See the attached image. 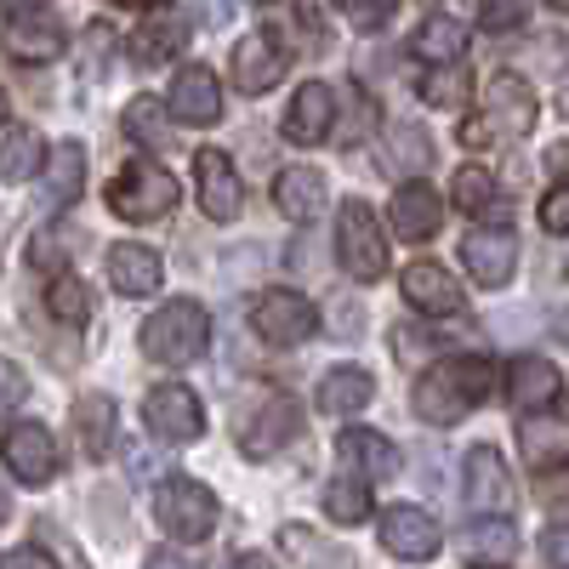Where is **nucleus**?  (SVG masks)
<instances>
[{"label":"nucleus","instance_id":"f257e3e1","mask_svg":"<svg viewBox=\"0 0 569 569\" xmlns=\"http://www.w3.org/2000/svg\"><path fill=\"white\" fill-rule=\"evenodd\" d=\"M490 382H496V365L479 359V353H456L433 370H421V382L410 393V410L427 421V427H456L467 410H479L490 399Z\"/></svg>","mask_w":569,"mask_h":569},{"label":"nucleus","instance_id":"f03ea898","mask_svg":"<svg viewBox=\"0 0 569 569\" xmlns=\"http://www.w3.org/2000/svg\"><path fill=\"white\" fill-rule=\"evenodd\" d=\"M536 126V86L525 74H490L479 86V114L461 126V142H512Z\"/></svg>","mask_w":569,"mask_h":569},{"label":"nucleus","instance_id":"7ed1b4c3","mask_svg":"<svg viewBox=\"0 0 569 569\" xmlns=\"http://www.w3.org/2000/svg\"><path fill=\"white\" fill-rule=\"evenodd\" d=\"M137 342H142V353H149L154 365H166V370L194 365L206 353V342H211V319H206L200 302L177 297V302H166V308H154L149 319H142Z\"/></svg>","mask_w":569,"mask_h":569},{"label":"nucleus","instance_id":"20e7f679","mask_svg":"<svg viewBox=\"0 0 569 569\" xmlns=\"http://www.w3.org/2000/svg\"><path fill=\"white\" fill-rule=\"evenodd\" d=\"M177 200H182L177 177L160 171V166H149V160L114 171V182H109V211L126 217V222H160V217L177 211Z\"/></svg>","mask_w":569,"mask_h":569},{"label":"nucleus","instance_id":"39448f33","mask_svg":"<svg viewBox=\"0 0 569 569\" xmlns=\"http://www.w3.org/2000/svg\"><path fill=\"white\" fill-rule=\"evenodd\" d=\"M297 427H302V416H297V405L284 399V393H251L240 410H233V439H240V450L246 456H273L284 439H297Z\"/></svg>","mask_w":569,"mask_h":569},{"label":"nucleus","instance_id":"423d86ee","mask_svg":"<svg viewBox=\"0 0 569 569\" xmlns=\"http://www.w3.org/2000/svg\"><path fill=\"white\" fill-rule=\"evenodd\" d=\"M337 262L348 268V279L370 284V279H382L388 273V240H382V228H376L370 206L365 200H348L337 211Z\"/></svg>","mask_w":569,"mask_h":569},{"label":"nucleus","instance_id":"0eeeda50","mask_svg":"<svg viewBox=\"0 0 569 569\" xmlns=\"http://www.w3.org/2000/svg\"><path fill=\"white\" fill-rule=\"evenodd\" d=\"M154 518L177 541H206L217 530V496L200 479H166L154 490Z\"/></svg>","mask_w":569,"mask_h":569},{"label":"nucleus","instance_id":"6e6552de","mask_svg":"<svg viewBox=\"0 0 569 569\" xmlns=\"http://www.w3.org/2000/svg\"><path fill=\"white\" fill-rule=\"evenodd\" d=\"M251 325L257 337L273 342V348H297L319 330V308L302 297V291H262L257 308H251Z\"/></svg>","mask_w":569,"mask_h":569},{"label":"nucleus","instance_id":"1a4fd4ad","mask_svg":"<svg viewBox=\"0 0 569 569\" xmlns=\"http://www.w3.org/2000/svg\"><path fill=\"white\" fill-rule=\"evenodd\" d=\"M142 421H149V433L166 439V445H194L206 433V405L182 382H160L149 399H142Z\"/></svg>","mask_w":569,"mask_h":569},{"label":"nucleus","instance_id":"9d476101","mask_svg":"<svg viewBox=\"0 0 569 569\" xmlns=\"http://www.w3.org/2000/svg\"><path fill=\"white\" fill-rule=\"evenodd\" d=\"M0 456H7V467H12V479H18V485H52V479H58V467H63L58 439L46 433L40 421H18V427H7V439H0Z\"/></svg>","mask_w":569,"mask_h":569},{"label":"nucleus","instance_id":"9b49d317","mask_svg":"<svg viewBox=\"0 0 569 569\" xmlns=\"http://www.w3.org/2000/svg\"><path fill=\"white\" fill-rule=\"evenodd\" d=\"M461 262H467V273L485 284V291H501V284L512 279V268H518V233L512 228H467L461 233Z\"/></svg>","mask_w":569,"mask_h":569},{"label":"nucleus","instance_id":"f8f14e48","mask_svg":"<svg viewBox=\"0 0 569 569\" xmlns=\"http://www.w3.org/2000/svg\"><path fill=\"white\" fill-rule=\"evenodd\" d=\"M461 490H467V507H479V518H501L512 507V472H507L496 445H472L467 450Z\"/></svg>","mask_w":569,"mask_h":569},{"label":"nucleus","instance_id":"ddd939ff","mask_svg":"<svg viewBox=\"0 0 569 569\" xmlns=\"http://www.w3.org/2000/svg\"><path fill=\"white\" fill-rule=\"evenodd\" d=\"M376 536H382V547H388L393 558H410V563L439 558V547H445L439 518L421 512V507H388L382 518H376Z\"/></svg>","mask_w":569,"mask_h":569},{"label":"nucleus","instance_id":"4468645a","mask_svg":"<svg viewBox=\"0 0 569 569\" xmlns=\"http://www.w3.org/2000/svg\"><path fill=\"white\" fill-rule=\"evenodd\" d=\"M284 63H291V52H284V46L273 40V29L240 34V46H233V58H228L233 86H240L246 98H262L268 86H279V80H284Z\"/></svg>","mask_w":569,"mask_h":569},{"label":"nucleus","instance_id":"2eb2a0df","mask_svg":"<svg viewBox=\"0 0 569 569\" xmlns=\"http://www.w3.org/2000/svg\"><path fill=\"white\" fill-rule=\"evenodd\" d=\"M194 182H200V211L211 222H233L246 206V188H240V171L222 149H200L194 154Z\"/></svg>","mask_w":569,"mask_h":569},{"label":"nucleus","instance_id":"dca6fc26","mask_svg":"<svg viewBox=\"0 0 569 569\" xmlns=\"http://www.w3.org/2000/svg\"><path fill=\"white\" fill-rule=\"evenodd\" d=\"M330 126H337V91H330L325 80H302L291 109H284V137L313 149V142L330 137Z\"/></svg>","mask_w":569,"mask_h":569},{"label":"nucleus","instance_id":"f3484780","mask_svg":"<svg viewBox=\"0 0 569 569\" xmlns=\"http://www.w3.org/2000/svg\"><path fill=\"white\" fill-rule=\"evenodd\" d=\"M399 284H405V302L421 308V313H433V319L461 313V279L445 262H410Z\"/></svg>","mask_w":569,"mask_h":569},{"label":"nucleus","instance_id":"a211bd4d","mask_svg":"<svg viewBox=\"0 0 569 569\" xmlns=\"http://www.w3.org/2000/svg\"><path fill=\"white\" fill-rule=\"evenodd\" d=\"M393 233L399 240H410V246H421V240H433L439 233V222H445V200H439V188L433 182H405L399 194H393Z\"/></svg>","mask_w":569,"mask_h":569},{"label":"nucleus","instance_id":"6ab92c4d","mask_svg":"<svg viewBox=\"0 0 569 569\" xmlns=\"http://www.w3.org/2000/svg\"><path fill=\"white\" fill-rule=\"evenodd\" d=\"M171 114L182 126H211L222 114V86L206 63H188L177 80H171Z\"/></svg>","mask_w":569,"mask_h":569},{"label":"nucleus","instance_id":"aec40b11","mask_svg":"<svg viewBox=\"0 0 569 569\" xmlns=\"http://www.w3.org/2000/svg\"><path fill=\"white\" fill-rule=\"evenodd\" d=\"M337 456L359 472L365 485H388L393 472H399V450L382 433H370V427H348V433L337 439Z\"/></svg>","mask_w":569,"mask_h":569},{"label":"nucleus","instance_id":"412c9836","mask_svg":"<svg viewBox=\"0 0 569 569\" xmlns=\"http://www.w3.org/2000/svg\"><path fill=\"white\" fill-rule=\"evenodd\" d=\"M0 46H7L12 63H52V58H63L69 34H63L58 18H12V29H7Z\"/></svg>","mask_w":569,"mask_h":569},{"label":"nucleus","instance_id":"4be33fe9","mask_svg":"<svg viewBox=\"0 0 569 569\" xmlns=\"http://www.w3.org/2000/svg\"><path fill=\"white\" fill-rule=\"evenodd\" d=\"M325 171H313V166H284L279 177H273V206L291 217V222H313L319 211H325Z\"/></svg>","mask_w":569,"mask_h":569},{"label":"nucleus","instance_id":"5701e85b","mask_svg":"<svg viewBox=\"0 0 569 569\" xmlns=\"http://www.w3.org/2000/svg\"><path fill=\"white\" fill-rule=\"evenodd\" d=\"M160 279H166V268H160V257L149 246H131V240L109 246V284L120 297H154Z\"/></svg>","mask_w":569,"mask_h":569},{"label":"nucleus","instance_id":"b1692460","mask_svg":"<svg viewBox=\"0 0 569 569\" xmlns=\"http://www.w3.org/2000/svg\"><path fill=\"white\" fill-rule=\"evenodd\" d=\"M512 552H518L512 518H472L461 530V558L479 563V569H501V563H512Z\"/></svg>","mask_w":569,"mask_h":569},{"label":"nucleus","instance_id":"393cba45","mask_svg":"<svg viewBox=\"0 0 569 569\" xmlns=\"http://www.w3.org/2000/svg\"><path fill=\"white\" fill-rule=\"evenodd\" d=\"M507 393H512V405L541 410V405H552V399L563 393V376H558L552 359L525 353V359H512V370H507Z\"/></svg>","mask_w":569,"mask_h":569},{"label":"nucleus","instance_id":"a878e982","mask_svg":"<svg viewBox=\"0 0 569 569\" xmlns=\"http://www.w3.org/2000/svg\"><path fill=\"white\" fill-rule=\"evenodd\" d=\"M370 399H376V382L359 365H337V370L319 376V410L325 416H359Z\"/></svg>","mask_w":569,"mask_h":569},{"label":"nucleus","instance_id":"bb28decb","mask_svg":"<svg viewBox=\"0 0 569 569\" xmlns=\"http://www.w3.org/2000/svg\"><path fill=\"white\" fill-rule=\"evenodd\" d=\"M518 450H525L530 467H563L569 461V421L558 416H525L518 421Z\"/></svg>","mask_w":569,"mask_h":569},{"label":"nucleus","instance_id":"cd10ccee","mask_svg":"<svg viewBox=\"0 0 569 569\" xmlns=\"http://www.w3.org/2000/svg\"><path fill=\"white\" fill-rule=\"evenodd\" d=\"M182 46H188V23L177 12H154V18H142V29L131 34V58L142 69H154V63H171Z\"/></svg>","mask_w":569,"mask_h":569},{"label":"nucleus","instance_id":"c85d7f7f","mask_svg":"<svg viewBox=\"0 0 569 569\" xmlns=\"http://www.w3.org/2000/svg\"><path fill=\"white\" fill-rule=\"evenodd\" d=\"M86 188V149L80 142H58L52 154V171H46V188H40V211H69Z\"/></svg>","mask_w":569,"mask_h":569},{"label":"nucleus","instance_id":"c756f323","mask_svg":"<svg viewBox=\"0 0 569 569\" xmlns=\"http://www.w3.org/2000/svg\"><path fill=\"white\" fill-rule=\"evenodd\" d=\"M74 439H80V450H86L91 461H103V456L114 450V405H109L103 393L74 399Z\"/></svg>","mask_w":569,"mask_h":569},{"label":"nucleus","instance_id":"7c9ffc66","mask_svg":"<svg viewBox=\"0 0 569 569\" xmlns=\"http://www.w3.org/2000/svg\"><path fill=\"white\" fill-rule=\"evenodd\" d=\"M410 52H416L421 63L450 69V63H461V58H467V29H461L456 18H427V23L410 34Z\"/></svg>","mask_w":569,"mask_h":569},{"label":"nucleus","instance_id":"2f4dec72","mask_svg":"<svg viewBox=\"0 0 569 569\" xmlns=\"http://www.w3.org/2000/svg\"><path fill=\"white\" fill-rule=\"evenodd\" d=\"M34 171H46V137L34 126H12L7 137H0V177L29 182Z\"/></svg>","mask_w":569,"mask_h":569},{"label":"nucleus","instance_id":"473e14b6","mask_svg":"<svg viewBox=\"0 0 569 569\" xmlns=\"http://www.w3.org/2000/svg\"><path fill=\"white\" fill-rule=\"evenodd\" d=\"M450 200H456L467 217H485V211H496V200H501L496 171H490V166H461V171H456V182H450Z\"/></svg>","mask_w":569,"mask_h":569},{"label":"nucleus","instance_id":"72a5a7b5","mask_svg":"<svg viewBox=\"0 0 569 569\" xmlns=\"http://www.w3.org/2000/svg\"><path fill=\"white\" fill-rule=\"evenodd\" d=\"M126 137L131 142H142V149H166L171 142V131H166V109L154 103V98H137V103H126Z\"/></svg>","mask_w":569,"mask_h":569},{"label":"nucleus","instance_id":"f704fd0d","mask_svg":"<svg viewBox=\"0 0 569 569\" xmlns=\"http://www.w3.org/2000/svg\"><path fill=\"white\" fill-rule=\"evenodd\" d=\"M325 512L337 518V525H365V518H370V485L365 479H330Z\"/></svg>","mask_w":569,"mask_h":569},{"label":"nucleus","instance_id":"c9c22d12","mask_svg":"<svg viewBox=\"0 0 569 569\" xmlns=\"http://www.w3.org/2000/svg\"><path fill=\"white\" fill-rule=\"evenodd\" d=\"M46 308H52L63 325H86V319H91V291H86V279L58 273V279H52V291H46Z\"/></svg>","mask_w":569,"mask_h":569},{"label":"nucleus","instance_id":"e433bc0d","mask_svg":"<svg viewBox=\"0 0 569 569\" xmlns=\"http://www.w3.org/2000/svg\"><path fill=\"white\" fill-rule=\"evenodd\" d=\"M416 91H421V103H433V109H456V103L467 98V74L450 63V69H439V74H427Z\"/></svg>","mask_w":569,"mask_h":569},{"label":"nucleus","instance_id":"4c0bfd02","mask_svg":"<svg viewBox=\"0 0 569 569\" xmlns=\"http://www.w3.org/2000/svg\"><path fill=\"white\" fill-rule=\"evenodd\" d=\"M337 12H342V18L353 23V29L376 34V29H388V23H393L399 0H337Z\"/></svg>","mask_w":569,"mask_h":569},{"label":"nucleus","instance_id":"58836bf2","mask_svg":"<svg viewBox=\"0 0 569 569\" xmlns=\"http://www.w3.org/2000/svg\"><path fill=\"white\" fill-rule=\"evenodd\" d=\"M479 23H485L490 34L525 29V23H530V0H485V7H479Z\"/></svg>","mask_w":569,"mask_h":569},{"label":"nucleus","instance_id":"ea45409f","mask_svg":"<svg viewBox=\"0 0 569 569\" xmlns=\"http://www.w3.org/2000/svg\"><path fill=\"white\" fill-rule=\"evenodd\" d=\"M393 154H399V166H405V171H421V166H427V154H433V142H427V131H421V126H393Z\"/></svg>","mask_w":569,"mask_h":569},{"label":"nucleus","instance_id":"a19ab883","mask_svg":"<svg viewBox=\"0 0 569 569\" xmlns=\"http://www.w3.org/2000/svg\"><path fill=\"white\" fill-rule=\"evenodd\" d=\"M23 399H29V376L12 359H0V416H12Z\"/></svg>","mask_w":569,"mask_h":569},{"label":"nucleus","instance_id":"79ce46f5","mask_svg":"<svg viewBox=\"0 0 569 569\" xmlns=\"http://www.w3.org/2000/svg\"><path fill=\"white\" fill-rule=\"evenodd\" d=\"M393 348H399V359H405V365H421V359H433V348H439V342L427 337V330L416 337L410 325H399V330H393Z\"/></svg>","mask_w":569,"mask_h":569},{"label":"nucleus","instance_id":"37998d69","mask_svg":"<svg viewBox=\"0 0 569 569\" xmlns=\"http://www.w3.org/2000/svg\"><path fill=\"white\" fill-rule=\"evenodd\" d=\"M541 228L547 233H569V182H558L552 194L541 200Z\"/></svg>","mask_w":569,"mask_h":569},{"label":"nucleus","instance_id":"c03bdc74","mask_svg":"<svg viewBox=\"0 0 569 569\" xmlns=\"http://www.w3.org/2000/svg\"><path fill=\"white\" fill-rule=\"evenodd\" d=\"M541 558H547V569H569V525L541 530Z\"/></svg>","mask_w":569,"mask_h":569},{"label":"nucleus","instance_id":"a18cd8bd","mask_svg":"<svg viewBox=\"0 0 569 569\" xmlns=\"http://www.w3.org/2000/svg\"><path fill=\"white\" fill-rule=\"evenodd\" d=\"M0 569H58L52 552H40V547H12L7 558H0Z\"/></svg>","mask_w":569,"mask_h":569},{"label":"nucleus","instance_id":"49530a36","mask_svg":"<svg viewBox=\"0 0 569 569\" xmlns=\"http://www.w3.org/2000/svg\"><path fill=\"white\" fill-rule=\"evenodd\" d=\"M211 569H279V563L262 558V552H228V558H217Z\"/></svg>","mask_w":569,"mask_h":569},{"label":"nucleus","instance_id":"de8ad7c7","mask_svg":"<svg viewBox=\"0 0 569 569\" xmlns=\"http://www.w3.org/2000/svg\"><path fill=\"white\" fill-rule=\"evenodd\" d=\"M109 46H114V29H91V52H86V69H98V63H109Z\"/></svg>","mask_w":569,"mask_h":569},{"label":"nucleus","instance_id":"09e8293b","mask_svg":"<svg viewBox=\"0 0 569 569\" xmlns=\"http://www.w3.org/2000/svg\"><path fill=\"white\" fill-rule=\"evenodd\" d=\"M330 308H337V330H342V337H353V330L365 325V313H359V302H353V297H342V302H330Z\"/></svg>","mask_w":569,"mask_h":569},{"label":"nucleus","instance_id":"8fccbe9b","mask_svg":"<svg viewBox=\"0 0 569 569\" xmlns=\"http://www.w3.org/2000/svg\"><path fill=\"white\" fill-rule=\"evenodd\" d=\"M142 569H188V558H182V552H171V547H154Z\"/></svg>","mask_w":569,"mask_h":569},{"label":"nucleus","instance_id":"3c124183","mask_svg":"<svg viewBox=\"0 0 569 569\" xmlns=\"http://www.w3.org/2000/svg\"><path fill=\"white\" fill-rule=\"evenodd\" d=\"M0 12L7 18H34V12H46V0H0Z\"/></svg>","mask_w":569,"mask_h":569},{"label":"nucleus","instance_id":"603ef678","mask_svg":"<svg viewBox=\"0 0 569 569\" xmlns=\"http://www.w3.org/2000/svg\"><path fill=\"white\" fill-rule=\"evenodd\" d=\"M547 166L563 171V182H569V142H552V149H547Z\"/></svg>","mask_w":569,"mask_h":569},{"label":"nucleus","instance_id":"864d4df0","mask_svg":"<svg viewBox=\"0 0 569 569\" xmlns=\"http://www.w3.org/2000/svg\"><path fill=\"white\" fill-rule=\"evenodd\" d=\"M194 7H200L206 23H222V18H228V0H194Z\"/></svg>","mask_w":569,"mask_h":569},{"label":"nucleus","instance_id":"5fc2aeb1","mask_svg":"<svg viewBox=\"0 0 569 569\" xmlns=\"http://www.w3.org/2000/svg\"><path fill=\"white\" fill-rule=\"evenodd\" d=\"M109 7H160V0H109Z\"/></svg>","mask_w":569,"mask_h":569},{"label":"nucleus","instance_id":"6e6d98bb","mask_svg":"<svg viewBox=\"0 0 569 569\" xmlns=\"http://www.w3.org/2000/svg\"><path fill=\"white\" fill-rule=\"evenodd\" d=\"M7 512H12V496H7V490H0V518H7Z\"/></svg>","mask_w":569,"mask_h":569},{"label":"nucleus","instance_id":"4d7b16f0","mask_svg":"<svg viewBox=\"0 0 569 569\" xmlns=\"http://www.w3.org/2000/svg\"><path fill=\"white\" fill-rule=\"evenodd\" d=\"M0 126H7V91H0Z\"/></svg>","mask_w":569,"mask_h":569},{"label":"nucleus","instance_id":"13d9d810","mask_svg":"<svg viewBox=\"0 0 569 569\" xmlns=\"http://www.w3.org/2000/svg\"><path fill=\"white\" fill-rule=\"evenodd\" d=\"M558 109H563V114H569V86H563V98H558Z\"/></svg>","mask_w":569,"mask_h":569},{"label":"nucleus","instance_id":"bf43d9fd","mask_svg":"<svg viewBox=\"0 0 569 569\" xmlns=\"http://www.w3.org/2000/svg\"><path fill=\"white\" fill-rule=\"evenodd\" d=\"M552 12H569V0H552Z\"/></svg>","mask_w":569,"mask_h":569}]
</instances>
